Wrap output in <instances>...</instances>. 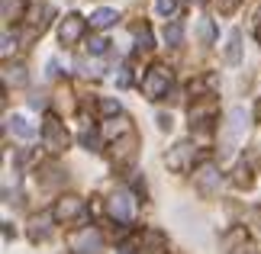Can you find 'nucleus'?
<instances>
[{"instance_id":"obj_1","label":"nucleus","mask_w":261,"mask_h":254,"mask_svg":"<svg viewBox=\"0 0 261 254\" xmlns=\"http://www.w3.org/2000/svg\"><path fill=\"white\" fill-rule=\"evenodd\" d=\"M245 129H248V113H245L242 106H236L232 113H229V123H226V129H223V158L236 151L239 138L245 135Z\"/></svg>"},{"instance_id":"obj_2","label":"nucleus","mask_w":261,"mask_h":254,"mask_svg":"<svg viewBox=\"0 0 261 254\" xmlns=\"http://www.w3.org/2000/svg\"><path fill=\"white\" fill-rule=\"evenodd\" d=\"M110 216L119 219V222H133L136 216V200H133V193H126V190H119L110 196Z\"/></svg>"},{"instance_id":"obj_3","label":"nucleus","mask_w":261,"mask_h":254,"mask_svg":"<svg viewBox=\"0 0 261 254\" xmlns=\"http://www.w3.org/2000/svg\"><path fill=\"white\" fill-rule=\"evenodd\" d=\"M168 84H171V74H168L165 68H152L145 74V80H142V90H145V97L148 100H158L168 90Z\"/></svg>"},{"instance_id":"obj_4","label":"nucleus","mask_w":261,"mask_h":254,"mask_svg":"<svg viewBox=\"0 0 261 254\" xmlns=\"http://www.w3.org/2000/svg\"><path fill=\"white\" fill-rule=\"evenodd\" d=\"M84 29H87V23L77 13H71V16L62 19V26H58V39H62V45H74L77 39L84 36Z\"/></svg>"},{"instance_id":"obj_5","label":"nucleus","mask_w":261,"mask_h":254,"mask_svg":"<svg viewBox=\"0 0 261 254\" xmlns=\"http://www.w3.org/2000/svg\"><path fill=\"white\" fill-rule=\"evenodd\" d=\"M42 142H45L48 151H62V148L68 145V132L62 129V123H58V119H45V126H42Z\"/></svg>"},{"instance_id":"obj_6","label":"nucleus","mask_w":261,"mask_h":254,"mask_svg":"<svg viewBox=\"0 0 261 254\" xmlns=\"http://www.w3.org/2000/svg\"><path fill=\"white\" fill-rule=\"evenodd\" d=\"M71 248L77 254H100V248H103V238H100L97 229H84L81 235L71 238Z\"/></svg>"},{"instance_id":"obj_7","label":"nucleus","mask_w":261,"mask_h":254,"mask_svg":"<svg viewBox=\"0 0 261 254\" xmlns=\"http://www.w3.org/2000/svg\"><path fill=\"white\" fill-rule=\"evenodd\" d=\"M194 145H190V142H180V145H174V151L171 155L165 158V164L171 167V171H187L190 164H194Z\"/></svg>"},{"instance_id":"obj_8","label":"nucleus","mask_w":261,"mask_h":254,"mask_svg":"<svg viewBox=\"0 0 261 254\" xmlns=\"http://www.w3.org/2000/svg\"><path fill=\"white\" fill-rule=\"evenodd\" d=\"M84 212V200H77V196H62L58 200V206H55V219H77Z\"/></svg>"},{"instance_id":"obj_9","label":"nucleus","mask_w":261,"mask_h":254,"mask_svg":"<svg viewBox=\"0 0 261 254\" xmlns=\"http://www.w3.org/2000/svg\"><path fill=\"white\" fill-rule=\"evenodd\" d=\"M226 62H229V65H239V62H242V29H232V33H229Z\"/></svg>"},{"instance_id":"obj_10","label":"nucleus","mask_w":261,"mask_h":254,"mask_svg":"<svg viewBox=\"0 0 261 254\" xmlns=\"http://www.w3.org/2000/svg\"><path fill=\"white\" fill-rule=\"evenodd\" d=\"M197 187L203 190V193H213L219 187V171L216 167H203V171H197Z\"/></svg>"},{"instance_id":"obj_11","label":"nucleus","mask_w":261,"mask_h":254,"mask_svg":"<svg viewBox=\"0 0 261 254\" xmlns=\"http://www.w3.org/2000/svg\"><path fill=\"white\" fill-rule=\"evenodd\" d=\"M7 126H10V132H13V135H19V138H36V129L26 123V116H10L7 119Z\"/></svg>"},{"instance_id":"obj_12","label":"nucleus","mask_w":261,"mask_h":254,"mask_svg":"<svg viewBox=\"0 0 261 254\" xmlns=\"http://www.w3.org/2000/svg\"><path fill=\"white\" fill-rule=\"evenodd\" d=\"M116 10H110V7H103V10H97V13L94 16H90V26H94V29H110V26H113L116 23Z\"/></svg>"},{"instance_id":"obj_13","label":"nucleus","mask_w":261,"mask_h":254,"mask_svg":"<svg viewBox=\"0 0 261 254\" xmlns=\"http://www.w3.org/2000/svg\"><path fill=\"white\" fill-rule=\"evenodd\" d=\"M0 10H4L7 23H13V19L23 16V0H0Z\"/></svg>"},{"instance_id":"obj_14","label":"nucleus","mask_w":261,"mask_h":254,"mask_svg":"<svg viewBox=\"0 0 261 254\" xmlns=\"http://www.w3.org/2000/svg\"><path fill=\"white\" fill-rule=\"evenodd\" d=\"M180 39H184V26H180V23H171L165 29V42L168 45H180Z\"/></svg>"},{"instance_id":"obj_15","label":"nucleus","mask_w":261,"mask_h":254,"mask_svg":"<svg viewBox=\"0 0 261 254\" xmlns=\"http://www.w3.org/2000/svg\"><path fill=\"white\" fill-rule=\"evenodd\" d=\"M200 39H203V45H213V39H216L213 19H200Z\"/></svg>"},{"instance_id":"obj_16","label":"nucleus","mask_w":261,"mask_h":254,"mask_svg":"<svg viewBox=\"0 0 261 254\" xmlns=\"http://www.w3.org/2000/svg\"><path fill=\"white\" fill-rule=\"evenodd\" d=\"M158 10V16H174V10H177V0H158L155 4Z\"/></svg>"},{"instance_id":"obj_17","label":"nucleus","mask_w":261,"mask_h":254,"mask_svg":"<svg viewBox=\"0 0 261 254\" xmlns=\"http://www.w3.org/2000/svg\"><path fill=\"white\" fill-rule=\"evenodd\" d=\"M81 142H84L90 151H97V142H100V138H97V132H94V129H84V132H81Z\"/></svg>"},{"instance_id":"obj_18","label":"nucleus","mask_w":261,"mask_h":254,"mask_svg":"<svg viewBox=\"0 0 261 254\" xmlns=\"http://www.w3.org/2000/svg\"><path fill=\"white\" fill-rule=\"evenodd\" d=\"M107 45H110L107 39H90V45H87V48H90V55H103V52H107Z\"/></svg>"},{"instance_id":"obj_19","label":"nucleus","mask_w":261,"mask_h":254,"mask_svg":"<svg viewBox=\"0 0 261 254\" xmlns=\"http://www.w3.org/2000/svg\"><path fill=\"white\" fill-rule=\"evenodd\" d=\"M13 80V84H23L26 74H23V68H7V84Z\"/></svg>"},{"instance_id":"obj_20","label":"nucleus","mask_w":261,"mask_h":254,"mask_svg":"<svg viewBox=\"0 0 261 254\" xmlns=\"http://www.w3.org/2000/svg\"><path fill=\"white\" fill-rule=\"evenodd\" d=\"M139 48H152V33H148L145 26L139 29Z\"/></svg>"},{"instance_id":"obj_21","label":"nucleus","mask_w":261,"mask_h":254,"mask_svg":"<svg viewBox=\"0 0 261 254\" xmlns=\"http://www.w3.org/2000/svg\"><path fill=\"white\" fill-rule=\"evenodd\" d=\"M158 129H162V132H171V116L158 113Z\"/></svg>"},{"instance_id":"obj_22","label":"nucleus","mask_w":261,"mask_h":254,"mask_svg":"<svg viewBox=\"0 0 261 254\" xmlns=\"http://www.w3.org/2000/svg\"><path fill=\"white\" fill-rule=\"evenodd\" d=\"M100 106H103V113H119V103H116V100H103Z\"/></svg>"},{"instance_id":"obj_23","label":"nucleus","mask_w":261,"mask_h":254,"mask_svg":"<svg viewBox=\"0 0 261 254\" xmlns=\"http://www.w3.org/2000/svg\"><path fill=\"white\" fill-rule=\"evenodd\" d=\"M13 42H16V39L10 36V33H4V55H10V48H16Z\"/></svg>"},{"instance_id":"obj_24","label":"nucleus","mask_w":261,"mask_h":254,"mask_svg":"<svg viewBox=\"0 0 261 254\" xmlns=\"http://www.w3.org/2000/svg\"><path fill=\"white\" fill-rule=\"evenodd\" d=\"M236 7H239V0H223V4H219V10H223V13H232Z\"/></svg>"},{"instance_id":"obj_25","label":"nucleus","mask_w":261,"mask_h":254,"mask_svg":"<svg viewBox=\"0 0 261 254\" xmlns=\"http://www.w3.org/2000/svg\"><path fill=\"white\" fill-rule=\"evenodd\" d=\"M29 106H36V109H39V106H45V97H39V94H36V97H29Z\"/></svg>"},{"instance_id":"obj_26","label":"nucleus","mask_w":261,"mask_h":254,"mask_svg":"<svg viewBox=\"0 0 261 254\" xmlns=\"http://www.w3.org/2000/svg\"><path fill=\"white\" fill-rule=\"evenodd\" d=\"M126 84H129V71L123 68V71H119V87H126Z\"/></svg>"},{"instance_id":"obj_27","label":"nucleus","mask_w":261,"mask_h":254,"mask_svg":"<svg viewBox=\"0 0 261 254\" xmlns=\"http://www.w3.org/2000/svg\"><path fill=\"white\" fill-rule=\"evenodd\" d=\"M190 4H203V0H190Z\"/></svg>"}]
</instances>
